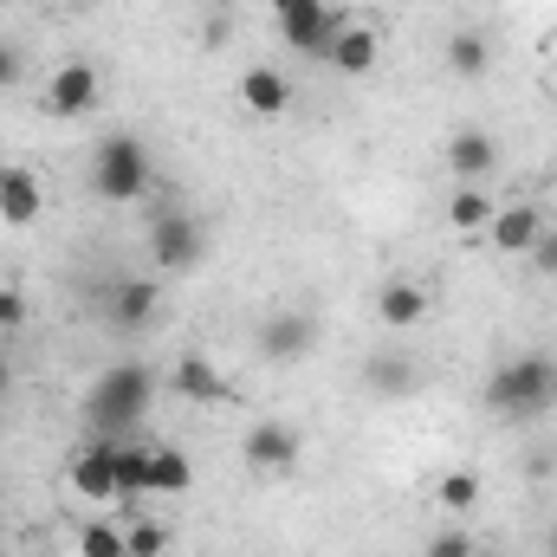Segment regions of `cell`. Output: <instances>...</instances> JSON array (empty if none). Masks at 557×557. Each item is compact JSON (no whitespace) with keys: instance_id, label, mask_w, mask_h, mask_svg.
Returning a JSON list of instances; mask_svg holds the SVG:
<instances>
[{"instance_id":"obj_1","label":"cell","mask_w":557,"mask_h":557,"mask_svg":"<svg viewBox=\"0 0 557 557\" xmlns=\"http://www.w3.org/2000/svg\"><path fill=\"white\" fill-rule=\"evenodd\" d=\"M486 409L506 421H539L557 409V357L545 350H519L512 363H499L486 376Z\"/></svg>"},{"instance_id":"obj_2","label":"cell","mask_w":557,"mask_h":557,"mask_svg":"<svg viewBox=\"0 0 557 557\" xmlns=\"http://www.w3.org/2000/svg\"><path fill=\"white\" fill-rule=\"evenodd\" d=\"M149 403H156V376H149L143 363H111V370L91 383L85 416L98 428V441H131L137 421L149 416Z\"/></svg>"},{"instance_id":"obj_3","label":"cell","mask_w":557,"mask_h":557,"mask_svg":"<svg viewBox=\"0 0 557 557\" xmlns=\"http://www.w3.org/2000/svg\"><path fill=\"white\" fill-rule=\"evenodd\" d=\"M149 182H156V162H149V143L137 131H111L98 143V156H91V195L98 201L131 208V201L149 195Z\"/></svg>"},{"instance_id":"obj_4","label":"cell","mask_w":557,"mask_h":557,"mask_svg":"<svg viewBox=\"0 0 557 557\" xmlns=\"http://www.w3.org/2000/svg\"><path fill=\"white\" fill-rule=\"evenodd\" d=\"M278 20V33H285V46L298 52V59H324L331 52V39H337V26L350 20V13H337L331 0H267Z\"/></svg>"},{"instance_id":"obj_5","label":"cell","mask_w":557,"mask_h":557,"mask_svg":"<svg viewBox=\"0 0 557 557\" xmlns=\"http://www.w3.org/2000/svg\"><path fill=\"white\" fill-rule=\"evenodd\" d=\"M149 260H156V273H195L208 260V227L195 214H162L149 227Z\"/></svg>"},{"instance_id":"obj_6","label":"cell","mask_w":557,"mask_h":557,"mask_svg":"<svg viewBox=\"0 0 557 557\" xmlns=\"http://www.w3.org/2000/svg\"><path fill=\"white\" fill-rule=\"evenodd\" d=\"M98 104H104V72H98L91 59H65V65L46 78V111H52V117H72V124H78V117H91Z\"/></svg>"},{"instance_id":"obj_7","label":"cell","mask_w":557,"mask_h":557,"mask_svg":"<svg viewBox=\"0 0 557 557\" xmlns=\"http://www.w3.org/2000/svg\"><path fill=\"white\" fill-rule=\"evenodd\" d=\"M240 454H247L253 473H292L298 454H305V434H298L292 421H253L247 441H240Z\"/></svg>"},{"instance_id":"obj_8","label":"cell","mask_w":557,"mask_h":557,"mask_svg":"<svg viewBox=\"0 0 557 557\" xmlns=\"http://www.w3.org/2000/svg\"><path fill=\"white\" fill-rule=\"evenodd\" d=\"M376 59H383V33H376L370 20H344L337 39H331V52H324V65H331L337 78H370Z\"/></svg>"},{"instance_id":"obj_9","label":"cell","mask_w":557,"mask_h":557,"mask_svg":"<svg viewBox=\"0 0 557 557\" xmlns=\"http://www.w3.org/2000/svg\"><path fill=\"white\" fill-rule=\"evenodd\" d=\"M72 493L91 499V506L117 499V441H91V447L72 454Z\"/></svg>"},{"instance_id":"obj_10","label":"cell","mask_w":557,"mask_h":557,"mask_svg":"<svg viewBox=\"0 0 557 557\" xmlns=\"http://www.w3.org/2000/svg\"><path fill=\"white\" fill-rule=\"evenodd\" d=\"M552 221L532 208V201H506L499 214H493V227H486V240H493V253H506V260H525L532 247H539V234H545Z\"/></svg>"},{"instance_id":"obj_11","label":"cell","mask_w":557,"mask_h":557,"mask_svg":"<svg viewBox=\"0 0 557 557\" xmlns=\"http://www.w3.org/2000/svg\"><path fill=\"white\" fill-rule=\"evenodd\" d=\"M428 311H434V298H428V285H421V278L396 273V278H383V285H376V318H383V331H416Z\"/></svg>"},{"instance_id":"obj_12","label":"cell","mask_w":557,"mask_h":557,"mask_svg":"<svg viewBox=\"0 0 557 557\" xmlns=\"http://www.w3.org/2000/svg\"><path fill=\"white\" fill-rule=\"evenodd\" d=\"M46 214V182L20 162L0 169V227H33Z\"/></svg>"},{"instance_id":"obj_13","label":"cell","mask_w":557,"mask_h":557,"mask_svg":"<svg viewBox=\"0 0 557 557\" xmlns=\"http://www.w3.org/2000/svg\"><path fill=\"white\" fill-rule=\"evenodd\" d=\"M292 98H298V85H292L278 65H247V72H240V111H247V117H285Z\"/></svg>"},{"instance_id":"obj_14","label":"cell","mask_w":557,"mask_h":557,"mask_svg":"<svg viewBox=\"0 0 557 557\" xmlns=\"http://www.w3.org/2000/svg\"><path fill=\"white\" fill-rule=\"evenodd\" d=\"M493 169H499V143H493V131H454L447 137V175L454 182H493Z\"/></svg>"},{"instance_id":"obj_15","label":"cell","mask_w":557,"mask_h":557,"mask_svg":"<svg viewBox=\"0 0 557 557\" xmlns=\"http://www.w3.org/2000/svg\"><path fill=\"white\" fill-rule=\"evenodd\" d=\"M156 305H162V285L156 278H117L111 285V324L117 331H143L156 318Z\"/></svg>"},{"instance_id":"obj_16","label":"cell","mask_w":557,"mask_h":557,"mask_svg":"<svg viewBox=\"0 0 557 557\" xmlns=\"http://www.w3.org/2000/svg\"><path fill=\"white\" fill-rule=\"evenodd\" d=\"M169 383H175V396H182V403H221V396H227V376H221L201 350H182Z\"/></svg>"},{"instance_id":"obj_17","label":"cell","mask_w":557,"mask_h":557,"mask_svg":"<svg viewBox=\"0 0 557 557\" xmlns=\"http://www.w3.org/2000/svg\"><path fill=\"white\" fill-rule=\"evenodd\" d=\"M311 344H318V331H311V318H305V311H278V318H267V331H260V350H267L273 363L305 357Z\"/></svg>"},{"instance_id":"obj_18","label":"cell","mask_w":557,"mask_h":557,"mask_svg":"<svg viewBox=\"0 0 557 557\" xmlns=\"http://www.w3.org/2000/svg\"><path fill=\"white\" fill-rule=\"evenodd\" d=\"M188 486H195V460H188L182 447L156 441V447H149V493H162V499H182Z\"/></svg>"},{"instance_id":"obj_19","label":"cell","mask_w":557,"mask_h":557,"mask_svg":"<svg viewBox=\"0 0 557 557\" xmlns=\"http://www.w3.org/2000/svg\"><path fill=\"white\" fill-rule=\"evenodd\" d=\"M486 65H493V39H486V26H460L454 39H447V72L454 78H486Z\"/></svg>"},{"instance_id":"obj_20","label":"cell","mask_w":557,"mask_h":557,"mask_svg":"<svg viewBox=\"0 0 557 557\" xmlns=\"http://www.w3.org/2000/svg\"><path fill=\"white\" fill-rule=\"evenodd\" d=\"M480 499H486V480H480L473 467H447V473L434 480V506H441V512H454V519H467Z\"/></svg>"},{"instance_id":"obj_21","label":"cell","mask_w":557,"mask_h":557,"mask_svg":"<svg viewBox=\"0 0 557 557\" xmlns=\"http://www.w3.org/2000/svg\"><path fill=\"white\" fill-rule=\"evenodd\" d=\"M493 214H499V201H493L480 182H460V188H454V201H447V221H454L460 234H486V227H493Z\"/></svg>"},{"instance_id":"obj_22","label":"cell","mask_w":557,"mask_h":557,"mask_svg":"<svg viewBox=\"0 0 557 557\" xmlns=\"http://www.w3.org/2000/svg\"><path fill=\"white\" fill-rule=\"evenodd\" d=\"M143 493H149V447L117 441V499H143Z\"/></svg>"},{"instance_id":"obj_23","label":"cell","mask_w":557,"mask_h":557,"mask_svg":"<svg viewBox=\"0 0 557 557\" xmlns=\"http://www.w3.org/2000/svg\"><path fill=\"white\" fill-rule=\"evenodd\" d=\"M72 552H78V557H131V552H124V525H111V519H91V525H78Z\"/></svg>"},{"instance_id":"obj_24","label":"cell","mask_w":557,"mask_h":557,"mask_svg":"<svg viewBox=\"0 0 557 557\" xmlns=\"http://www.w3.org/2000/svg\"><path fill=\"white\" fill-rule=\"evenodd\" d=\"M124 552L131 557H162L169 552V525H162V519H124Z\"/></svg>"},{"instance_id":"obj_25","label":"cell","mask_w":557,"mask_h":557,"mask_svg":"<svg viewBox=\"0 0 557 557\" xmlns=\"http://www.w3.org/2000/svg\"><path fill=\"white\" fill-rule=\"evenodd\" d=\"M421 557H480V545H473L467 525H447V532H434V539L421 545Z\"/></svg>"},{"instance_id":"obj_26","label":"cell","mask_w":557,"mask_h":557,"mask_svg":"<svg viewBox=\"0 0 557 557\" xmlns=\"http://www.w3.org/2000/svg\"><path fill=\"white\" fill-rule=\"evenodd\" d=\"M26 331V292L20 285H0V344H13Z\"/></svg>"},{"instance_id":"obj_27","label":"cell","mask_w":557,"mask_h":557,"mask_svg":"<svg viewBox=\"0 0 557 557\" xmlns=\"http://www.w3.org/2000/svg\"><path fill=\"white\" fill-rule=\"evenodd\" d=\"M525 260H532V273H539V278H557V227L539 234V247H532Z\"/></svg>"},{"instance_id":"obj_28","label":"cell","mask_w":557,"mask_h":557,"mask_svg":"<svg viewBox=\"0 0 557 557\" xmlns=\"http://www.w3.org/2000/svg\"><path fill=\"white\" fill-rule=\"evenodd\" d=\"M370 376H376V389H389V396L409 389V363H396V357H389V363H370Z\"/></svg>"},{"instance_id":"obj_29","label":"cell","mask_w":557,"mask_h":557,"mask_svg":"<svg viewBox=\"0 0 557 557\" xmlns=\"http://www.w3.org/2000/svg\"><path fill=\"white\" fill-rule=\"evenodd\" d=\"M20 72H26V52H20L13 39H0V91H13V85H20Z\"/></svg>"},{"instance_id":"obj_30","label":"cell","mask_w":557,"mask_h":557,"mask_svg":"<svg viewBox=\"0 0 557 557\" xmlns=\"http://www.w3.org/2000/svg\"><path fill=\"white\" fill-rule=\"evenodd\" d=\"M7 389H13V357H7V344H0V403H7Z\"/></svg>"},{"instance_id":"obj_31","label":"cell","mask_w":557,"mask_h":557,"mask_svg":"<svg viewBox=\"0 0 557 557\" xmlns=\"http://www.w3.org/2000/svg\"><path fill=\"white\" fill-rule=\"evenodd\" d=\"M545 72H552V78H557V26H552V33H545Z\"/></svg>"},{"instance_id":"obj_32","label":"cell","mask_w":557,"mask_h":557,"mask_svg":"<svg viewBox=\"0 0 557 557\" xmlns=\"http://www.w3.org/2000/svg\"><path fill=\"white\" fill-rule=\"evenodd\" d=\"M545 552H552V557H557V525H552V539H545Z\"/></svg>"},{"instance_id":"obj_33","label":"cell","mask_w":557,"mask_h":557,"mask_svg":"<svg viewBox=\"0 0 557 557\" xmlns=\"http://www.w3.org/2000/svg\"><path fill=\"white\" fill-rule=\"evenodd\" d=\"M59 7H98V0H59Z\"/></svg>"},{"instance_id":"obj_34","label":"cell","mask_w":557,"mask_h":557,"mask_svg":"<svg viewBox=\"0 0 557 557\" xmlns=\"http://www.w3.org/2000/svg\"><path fill=\"white\" fill-rule=\"evenodd\" d=\"M0 7H13V0H0Z\"/></svg>"},{"instance_id":"obj_35","label":"cell","mask_w":557,"mask_h":557,"mask_svg":"<svg viewBox=\"0 0 557 557\" xmlns=\"http://www.w3.org/2000/svg\"><path fill=\"white\" fill-rule=\"evenodd\" d=\"M552 175H557V169H552Z\"/></svg>"}]
</instances>
